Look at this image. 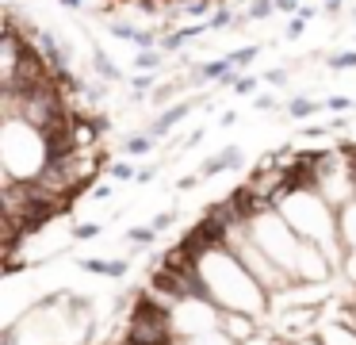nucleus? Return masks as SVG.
<instances>
[{
	"label": "nucleus",
	"instance_id": "obj_3",
	"mask_svg": "<svg viewBox=\"0 0 356 345\" xmlns=\"http://www.w3.org/2000/svg\"><path fill=\"white\" fill-rule=\"evenodd\" d=\"M195 107H200V104H195V96H192V100H177V104H169L161 115H157V119H149V127H146V130H149L154 138H165L180 119H188V115H192Z\"/></svg>",
	"mask_w": 356,
	"mask_h": 345
},
{
	"label": "nucleus",
	"instance_id": "obj_37",
	"mask_svg": "<svg viewBox=\"0 0 356 345\" xmlns=\"http://www.w3.org/2000/svg\"><path fill=\"white\" fill-rule=\"evenodd\" d=\"M92 196H96V199H108V196H111V184H96Z\"/></svg>",
	"mask_w": 356,
	"mask_h": 345
},
{
	"label": "nucleus",
	"instance_id": "obj_27",
	"mask_svg": "<svg viewBox=\"0 0 356 345\" xmlns=\"http://www.w3.org/2000/svg\"><path fill=\"white\" fill-rule=\"evenodd\" d=\"M353 100H348V96H330V100H325V112H353Z\"/></svg>",
	"mask_w": 356,
	"mask_h": 345
},
{
	"label": "nucleus",
	"instance_id": "obj_9",
	"mask_svg": "<svg viewBox=\"0 0 356 345\" xmlns=\"http://www.w3.org/2000/svg\"><path fill=\"white\" fill-rule=\"evenodd\" d=\"M322 107H325V100H307V96L287 100V115H291V119H299V123H307L310 115H318Z\"/></svg>",
	"mask_w": 356,
	"mask_h": 345
},
{
	"label": "nucleus",
	"instance_id": "obj_17",
	"mask_svg": "<svg viewBox=\"0 0 356 345\" xmlns=\"http://www.w3.org/2000/svg\"><path fill=\"white\" fill-rule=\"evenodd\" d=\"M330 69H356V50H341V54H330L325 58Z\"/></svg>",
	"mask_w": 356,
	"mask_h": 345
},
{
	"label": "nucleus",
	"instance_id": "obj_24",
	"mask_svg": "<svg viewBox=\"0 0 356 345\" xmlns=\"http://www.w3.org/2000/svg\"><path fill=\"white\" fill-rule=\"evenodd\" d=\"M184 4V15H207L215 12V0H180Z\"/></svg>",
	"mask_w": 356,
	"mask_h": 345
},
{
	"label": "nucleus",
	"instance_id": "obj_13",
	"mask_svg": "<svg viewBox=\"0 0 356 345\" xmlns=\"http://www.w3.org/2000/svg\"><path fill=\"white\" fill-rule=\"evenodd\" d=\"M257 54H261V46H257V43H249V46H241V50L226 54V58H230V66H234V69H241V73H245V66H253V61H257Z\"/></svg>",
	"mask_w": 356,
	"mask_h": 345
},
{
	"label": "nucleus",
	"instance_id": "obj_7",
	"mask_svg": "<svg viewBox=\"0 0 356 345\" xmlns=\"http://www.w3.org/2000/svg\"><path fill=\"white\" fill-rule=\"evenodd\" d=\"M184 89H192V81H188V77H172V81L157 84V89L149 92V100H154V107H169V104H177V96Z\"/></svg>",
	"mask_w": 356,
	"mask_h": 345
},
{
	"label": "nucleus",
	"instance_id": "obj_26",
	"mask_svg": "<svg viewBox=\"0 0 356 345\" xmlns=\"http://www.w3.org/2000/svg\"><path fill=\"white\" fill-rule=\"evenodd\" d=\"M302 31H307V20H302V15H295V20L284 27V38H291V43H295V38H302Z\"/></svg>",
	"mask_w": 356,
	"mask_h": 345
},
{
	"label": "nucleus",
	"instance_id": "obj_31",
	"mask_svg": "<svg viewBox=\"0 0 356 345\" xmlns=\"http://www.w3.org/2000/svg\"><path fill=\"white\" fill-rule=\"evenodd\" d=\"M253 104L261 107V112H272V107H276V96H272V92H257Z\"/></svg>",
	"mask_w": 356,
	"mask_h": 345
},
{
	"label": "nucleus",
	"instance_id": "obj_12",
	"mask_svg": "<svg viewBox=\"0 0 356 345\" xmlns=\"http://www.w3.org/2000/svg\"><path fill=\"white\" fill-rule=\"evenodd\" d=\"M207 23H211V31H234V23H238V12H230L226 4H218L215 12L207 15Z\"/></svg>",
	"mask_w": 356,
	"mask_h": 345
},
{
	"label": "nucleus",
	"instance_id": "obj_34",
	"mask_svg": "<svg viewBox=\"0 0 356 345\" xmlns=\"http://www.w3.org/2000/svg\"><path fill=\"white\" fill-rule=\"evenodd\" d=\"M203 135H207V130H203V127H195V130H192V135H188L180 146H184V150H192V146H200V142H203Z\"/></svg>",
	"mask_w": 356,
	"mask_h": 345
},
{
	"label": "nucleus",
	"instance_id": "obj_20",
	"mask_svg": "<svg viewBox=\"0 0 356 345\" xmlns=\"http://www.w3.org/2000/svg\"><path fill=\"white\" fill-rule=\"evenodd\" d=\"M108 35H115V38H127V43H134V38H138V27H131V23H123V20H111V23H108Z\"/></svg>",
	"mask_w": 356,
	"mask_h": 345
},
{
	"label": "nucleus",
	"instance_id": "obj_21",
	"mask_svg": "<svg viewBox=\"0 0 356 345\" xmlns=\"http://www.w3.org/2000/svg\"><path fill=\"white\" fill-rule=\"evenodd\" d=\"M88 276H108V257H81L77 261Z\"/></svg>",
	"mask_w": 356,
	"mask_h": 345
},
{
	"label": "nucleus",
	"instance_id": "obj_18",
	"mask_svg": "<svg viewBox=\"0 0 356 345\" xmlns=\"http://www.w3.org/2000/svg\"><path fill=\"white\" fill-rule=\"evenodd\" d=\"M100 234H104L100 222H77L73 227V242H88V238H100Z\"/></svg>",
	"mask_w": 356,
	"mask_h": 345
},
{
	"label": "nucleus",
	"instance_id": "obj_5",
	"mask_svg": "<svg viewBox=\"0 0 356 345\" xmlns=\"http://www.w3.org/2000/svg\"><path fill=\"white\" fill-rule=\"evenodd\" d=\"M337 238H341V245H345V253L356 250V196L337 207Z\"/></svg>",
	"mask_w": 356,
	"mask_h": 345
},
{
	"label": "nucleus",
	"instance_id": "obj_4",
	"mask_svg": "<svg viewBox=\"0 0 356 345\" xmlns=\"http://www.w3.org/2000/svg\"><path fill=\"white\" fill-rule=\"evenodd\" d=\"M241 161H245V153H241V146H222L218 153H211L207 161L200 165L203 176H218V173H230V169H241Z\"/></svg>",
	"mask_w": 356,
	"mask_h": 345
},
{
	"label": "nucleus",
	"instance_id": "obj_36",
	"mask_svg": "<svg viewBox=\"0 0 356 345\" xmlns=\"http://www.w3.org/2000/svg\"><path fill=\"white\" fill-rule=\"evenodd\" d=\"M238 123V112H222V119H218V127H234Z\"/></svg>",
	"mask_w": 356,
	"mask_h": 345
},
{
	"label": "nucleus",
	"instance_id": "obj_11",
	"mask_svg": "<svg viewBox=\"0 0 356 345\" xmlns=\"http://www.w3.org/2000/svg\"><path fill=\"white\" fill-rule=\"evenodd\" d=\"M92 69H96V77H104V81H119L115 61H111L108 50H100V46H92Z\"/></svg>",
	"mask_w": 356,
	"mask_h": 345
},
{
	"label": "nucleus",
	"instance_id": "obj_32",
	"mask_svg": "<svg viewBox=\"0 0 356 345\" xmlns=\"http://www.w3.org/2000/svg\"><path fill=\"white\" fill-rule=\"evenodd\" d=\"M154 181H157V165L138 169V176H134V184H154Z\"/></svg>",
	"mask_w": 356,
	"mask_h": 345
},
{
	"label": "nucleus",
	"instance_id": "obj_33",
	"mask_svg": "<svg viewBox=\"0 0 356 345\" xmlns=\"http://www.w3.org/2000/svg\"><path fill=\"white\" fill-rule=\"evenodd\" d=\"M276 12H287V15H299V0H276Z\"/></svg>",
	"mask_w": 356,
	"mask_h": 345
},
{
	"label": "nucleus",
	"instance_id": "obj_25",
	"mask_svg": "<svg viewBox=\"0 0 356 345\" xmlns=\"http://www.w3.org/2000/svg\"><path fill=\"white\" fill-rule=\"evenodd\" d=\"M287 77H291V69H268V73H264V84H272V89H280V84H287Z\"/></svg>",
	"mask_w": 356,
	"mask_h": 345
},
{
	"label": "nucleus",
	"instance_id": "obj_35",
	"mask_svg": "<svg viewBox=\"0 0 356 345\" xmlns=\"http://www.w3.org/2000/svg\"><path fill=\"white\" fill-rule=\"evenodd\" d=\"M325 127H330V130H345V127H348V115H337V112H333V119L325 123Z\"/></svg>",
	"mask_w": 356,
	"mask_h": 345
},
{
	"label": "nucleus",
	"instance_id": "obj_16",
	"mask_svg": "<svg viewBox=\"0 0 356 345\" xmlns=\"http://www.w3.org/2000/svg\"><path fill=\"white\" fill-rule=\"evenodd\" d=\"M149 92H154V77H149L146 69H142V73L131 81V96H134V100H146Z\"/></svg>",
	"mask_w": 356,
	"mask_h": 345
},
{
	"label": "nucleus",
	"instance_id": "obj_2",
	"mask_svg": "<svg viewBox=\"0 0 356 345\" xmlns=\"http://www.w3.org/2000/svg\"><path fill=\"white\" fill-rule=\"evenodd\" d=\"M218 330L226 337H234L238 345H245L249 337H257V314H245V311H222L218 314Z\"/></svg>",
	"mask_w": 356,
	"mask_h": 345
},
{
	"label": "nucleus",
	"instance_id": "obj_8",
	"mask_svg": "<svg viewBox=\"0 0 356 345\" xmlns=\"http://www.w3.org/2000/svg\"><path fill=\"white\" fill-rule=\"evenodd\" d=\"M157 138L149 135V130H138V135H127L123 138V158H146L149 150H154Z\"/></svg>",
	"mask_w": 356,
	"mask_h": 345
},
{
	"label": "nucleus",
	"instance_id": "obj_14",
	"mask_svg": "<svg viewBox=\"0 0 356 345\" xmlns=\"http://www.w3.org/2000/svg\"><path fill=\"white\" fill-rule=\"evenodd\" d=\"M108 176H111V181H119V184H127V181H134V176H138V169L123 158V161H111V165H108Z\"/></svg>",
	"mask_w": 356,
	"mask_h": 345
},
{
	"label": "nucleus",
	"instance_id": "obj_19",
	"mask_svg": "<svg viewBox=\"0 0 356 345\" xmlns=\"http://www.w3.org/2000/svg\"><path fill=\"white\" fill-rule=\"evenodd\" d=\"M264 77H253V73H241L238 81H234V92H238V96H253L257 92V84H261Z\"/></svg>",
	"mask_w": 356,
	"mask_h": 345
},
{
	"label": "nucleus",
	"instance_id": "obj_15",
	"mask_svg": "<svg viewBox=\"0 0 356 345\" xmlns=\"http://www.w3.org/2000/svg\"><path fill=\"white\" fill-rule=\"evenodd\" d=\"M276 12V0H249V8H245V15L249 20H268V15Z\"/></svg>",
	"mask_w": 356,
	"mask_h": 345
},
{
	"label": "nucleus",
	"instance_id": "obj_28",
	"mask_svg": "<svg viewBox=\"0 0 356 345\" xmlns=\"http://www.w3.org/2000/svg\"><path fill=\"white\" fill-rule=\"evenodd\" d=\"M325 135H333V130H330V127H310V123L299 130V138H302V142H307V138H310V142H318V138H325Z\"/></svg>",
	"mask_w": 356,
	"mask_h": 345
},
{
	"label": "nucleus",
	"instance_id": "obj_39",
	"mask_svg": "<svg viewBox=\"0 0 356 345\" xmlns=\"http://www.w3.org/2000/svg\"><path fill=\"white\" fill-rule=\"evenodd\" d=\"M62 4H65V8H85L81 0H62Z\"/></svg>",
	"mask_w": 356,
	"mask_h": 345
},
{
	"label": "nucleus",
	"instance_id": "obj_1",
	"mask_svg": "<svg viewBox=\"0 0 356 345\" xmlns=\"http://www.w3.org/2000/svg\"><path fill=\"white\" fill-rule=\"evenodd\" d=\"M200 273L211 288V303H218L222 311H245V314H257V319L268 314L272 296L249 276V268L238 261V253H230L226 245L203 253Z\"/></svg>",
	"mask_w": 356,
	"mask_h": 345
},
{
	"label": "nucleus",
	"instance_id": "obj_6",
	"mask_svg": "<svg viewBox=\"0 0 356 345\" xmlns=\"http://www.w3.org/2000/svg\"><path fill=\"white\" fill-rule=\"evenodd\" d=\"M318 334H322L325 345H356V326H353V322H345V319L318 326Z\"/></svg>",
	"mask_w": 356,
	"mask_h": 345
},
{
	"label": "nucleus",
	"instance_id": "obj_29",
	"mask_svg": "<svg viewBox=\"0 0 356 345\" xmlns=\"http://www.w3.org/2000/svg\"><path fill=\"white\" fill-rule=\"evenodd\" d=\"M203 181H207L203 173H188V176H180V181H177V192H192L195 184H203Z\"/></svg>",
	"mask_w": 356,
	"mask_h": 345
},
{
	"label": "nucleus",
	"instance_id": "obj_38",
	"mask_svg": "<svg viewBox=\"0 0 356 345\" xmlns=\"http://www.w3.org/2000/svg\"><path fill=\"white\" fill-rule=\"evenodd\" d=\"M341 8H345V0H325V12H330V15H337Z\"/></svg>",
	"mask_w": 356,
	"mask_h": 345
},
{
	"label": "nucleus",
	"instance_id": "obj_10",
	"mask_svg": "<svg viewBox=\"0 0 356 345\" xmlns=\"http://www.w3.org/2000/svg\"><path fill=\"white\" fill-rule=\"evenodd\" d=\"M157 238V227L154 222H142V227H131L127 230V242H131V250H146V245H154Z\"/></svg>",
	"mask_w": 356,
	"mask_h": 345
},
{
	"label": "nucleus",
	"instance_id": "obj_30",
	"mask_svg": "<svg viewBox=\"0 0 356 345\" xmlns=\"http://www.w3.org/2000/svg\"><path fill=\"white\" fill-rule=\"evenodd\" d=\"M172 222H177V211H161V215H154V227H157V234H161V230H169Z\"/></svg>",
	"mask_w": 356,
	"mask_h": 345
},
{
	"label": "nucleus",
	"instance_id": "obj_23",
	"mask_svg": "<svg viewBox=\"0 0 356 345\" xmlns=\"http://www.w3.org/2000/svg\"><path fill=\"white\" fill-rule=\"evenodd\" d=\"M127 273H131V257H111L108 261V276H111V280H127Z\"/></svg>",
	"mask_w": 356,
	"mask_h": 345
},
{
	"label": "nucleus",
	"instance_id": "obj_22",
	"mask_svg": "<svg viewBox=\"0 0 356 345\" xmlns=\"http://www.w3.org/2000/svg\"><path fill=\"white\" fill-rule=\"evenodd\" d=\"M134 66L146 69V73H154V69H161V54H157V50H142L138 58H134Z\"/></svg>",
	"mask_w": 356,
	"mask_h": 345
}]
</instances>
